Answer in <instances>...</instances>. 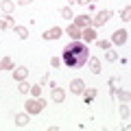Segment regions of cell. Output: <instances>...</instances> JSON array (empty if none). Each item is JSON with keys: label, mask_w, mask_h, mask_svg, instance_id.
<instances>
[{"label": "cell", "mask_w": 131, "mask_h": 131, "mask_svg": "<svg viewBox=\"0 0 131 131\" xmlns=\"http://www.w3.org/2000/svg\"><path fill=\"white\" fill-rule=\"evenodd\" d=\"M114 94H116V96L120 98L122 103H129V92H127V90H122V88L118 90V88H116V90H114Z\"/></svg>", "instance_id": "12"}, {"label": "cell", "mask_w": 131, "mask_h": 131, "mask_svg": "<svg viewBox=\"0 0 131 131\" xmlns=\"http://www.w3.org/2000/svg\"><path fill=\"white\" fill-rule=\"evenodd\" d=\"M0 70H2V68H0Z\"/></svg>", "instance_id": "30"}, {"label": "cell", "mask_w": 131, "mask_h": 131, "mask_svg": "<svg viewBox=\"0 0 131 131\" xmlns=\"http://www.w3.org/2000/svg\"><path fill=\"white\" fill-rule=\"evenodd\" d=\"M90 61V70L94 72V74H98V72H101V61L98 59H88Z\"/></svg>", "instance_id": "17"}, {"label": "cell", "mask_w": 131, "mask_h": 131, "mask_svg": "<svg viewBox=\"0 0 131 131\" xmlns=\"http://www.w3.org/2000/svg\"><path fill=\"white\" fill-rule=\"evenodd\" d=\"M0 68H5V70H13L15 66H13V59L11 57H5V59L0 61Z\"/></svg>", "instance_id": "16"}, {"label": "cell", "mask_w": 131, "mask_h": 131, "mask_svg": "<svg viewBox=\"0 0 131 131\" xmlns=\"http://www.w3.org/2000/svg\"><path fill=\"white\" fill-rule=\"evenodd\" d=\"M15 125H18V127L28 125V114H18V116H15Z\"/></svg>", "instance_id": "15"}, {"label": "cell", "mask_w": 131, "mask_h": 131, "mask_svg": "<svg viewBox=\"0 0 131 131\" xmlns=\"http://www.w3.org/2000/svg\"><path fill=\"white\" fill-rule=\"evenodd\" d=\"M81 37H83V39H85V42H94V39H96V33H94V31H92V28H90V26H88V28H85V31H83V33H81Z\"/></svg>", "instance_id": "11"}, {"label": "cell", "mask_w": 131, "mask_h": 131, "mask_svg": "<svg viewBox=\"0 0 131 131\" xmlns=\"http://www.w3.org/2000/svg\"><path fill=\"white\" fill-rule=\"evenodd\" d=\"M127 37H129V33H127V31H122V28H120V31H116V33H114L112 42L120 46V44H125V42H127Z\"/></svg>", "instance_id": "5"}, {"label": "cell", "mask_w": 131, "mask_h": 131, "mask_svg": "<svg viewBox=\"0 0 131 131\" xmlns=\"http://www.w3.org/2000/svg\"><path fill=\"white\" fill-rule=\"evenodd\" d=\"M44 101L42 98H31V101H26V103H24V107H26V114H39L44 109Z\"/></svg>", "instance_id": "2"}, {"label": "cell", "mask_w": 131, "mask_h": 131, "mask_svg": "<svg viewBox=\"0 0 131 131\" xmlns=\"http://www.w3.org/2000/svg\"><path fill=\"white\" fill-rule=\"evenodd\" d=\"M13 9H15V2H11V0H2V11H5V13H11Z\"/></svg>", "instance_id": "19"}, {"label": "cell", "mask_w": 131, "mask_h": 131, "mask_svg": "<svg viewBox=\"0 0 131 131\" xmlns=\"http://www.w3.org/2000/svg\"><path fill=\"white\" fill-rule=\"evenodd\" d=\"M59 13H61V18H66V20H70V18H74V15H72V9H70V7H63V9H61Z\"/></svg>", "instance_id": "21"}, {"label": "cell", "mask_w": 131, "mask_h": 131, "mask_svg": "<svg viewBox=\"0 0 131 131\" xmlns=\"http://www.w3.org/2000/svg\"><path fill=\"white\" fill-rule=\"evenodd\" d=\"M98 46L103 48V50H109V46H112V42H109V39H98Z\"/></svg>", "instance_id": "23"}, {"label": "cell", "mask_w": 131, "mask_h": 131, "mask_svg": "<svg viewBox=\"0 0 131 131\" xmlns=\"http://www.w3.org/2000/svg\"><path fill=\"white\" fill-rule=\"evenodd\" d=\"M79 5H88V2H94V0H77Z\"/></svg>", "instance_id": "29"}, {"label": "cell", "mask_w": 131, "mask_h": 131, "mask_svg": "<svg viewBox=\"0 0 131 131\" xmlns=\"http://www.w3.org/2000/svg\"><path fill=\"white\" fill-rule=\"evenodd\" d=\"M26 74H28V70L24 68V66L13 68V79H15V81H24V79H26Z\"/></svg>", "instance_id": "8"}, {"label": "cell", "mask_w": 131, "mask_h": 131, "mask_svg": "<svg viewBox=\"0 0 131 131\" xmlns=\"http://www.w3.org/2000/svg\"><path fill=\"white\" fill-rule=\"evenodd\" d=\"M42 37L44 39H57V37H61V28L59 26H52V28H48V31H44Z\"/></svg>", "instance_id": "6"}, {"label": "cell", "mask_w": 131, "mask_h": 131, "mask_svg": "<svg viewBox=\"0 0 131 131\" xmlns=\"http://www.w3.org/2000/svg\"><path fill=\"white\" fill-rule=\"evenodd\" d=\"M13 31L18 33V37H20V39H26V37H28V31H26L24 26H18V24H15V26H13Z\"/></svg>", "instance_id": "18"}, {"label": "cell", "mask_w": 131, "mask_h": 131, "mask_svg": "<svg viewBox=\"0 0 131 131\" xmlns=\"http://www.w3.org/2000/svg\"><path fill=\"white\" fill-rule=\"evenodd\" d=\"M105 59H107V61H116V59H118V55H116V52H112V50H109L107 55H105Z\"/></svg>", "instance_id": "27"}, {"label": "cell", "mask_w": 131, "mask_h": 131, "mask_svg": "<svg viewBox=\"0 0 131 131\" xmlns=\"http://www.w3.org/2000/svg\"><path fill=\"white\" fill-rule=\"evenodd\" d=\"M112 15H114V13H112L109 9H105V11H98V13H96V18L92 20V24H94V26H103V24L107 22V20L112 18Z\"/></svg>", "instance_id": "3"}, {"label": "cell", "mask_w": 131, "mask_h": 131, "mask_svg": "<svg viewBox=\"0 0 131 131\" xmlns=\"http://www.w3.org/2000/svg\"><path fill=\"white\" fill-rule=\"evenodd\" d=\"M9 26H11V28L15 26V24H13V20H11L9 15H5V18H0V31H2V28H9Z\"/></svg>", "instance_id": "14"}, {"label": "cell", "mask_w": 131, "mask_h": 131, "mask_svg": "<svg viewBox=\"0 0 131 131\" xmlns=\"http://www.w3.org/2000/svg\"><path fill=\"white\" fill-rule=\"evenodd\" d=\"M90 59V48L81 42H72L63 48L61 55V63H66L68 68H83Z\"/></svg>", "instance_id": "1"}, {"label": "cell", "mask_w": 131, "mask_h": 131, "mask_svg": "<svg viewBox=\"0 0 131 131\" xmlns=\"http://www.w3.org/2000/svg\"><path fill=\"white\" fill-rule=\"evenodd\" d=\"M63 98H66V92L61 88H52V101H55V103H63Z\"/></svg>", "instance_id": "9"}, {"label": "cell", "mask_w": 131, "mask_h": 131, "mask_svg": "<svg viewBox=\"0 0 131 131\" xmlns=\"http://www.w3.org/2000/svg\"><path fill=\"white\" fill-rule=\"evenodd\" d=\"M83 90H85V83H83L81 79H74V81L70 83V92H72V94H83Z\"/></svg>", "instance_id": "7"}, {"label": "cell", "mask_w": 131, "mask_h": 131, "mask_svg": "<svg viewBox=\"0 0 131 131\" xmlns=\"http://www.w3.org/2000/svg\"><path fill=\"white\" fill-rule=\"evenodd\" d=\"M50 66H52V68H59V66H61V59H59V57H52V59H50Z\"/></svg>", "instance_id": "26"}, {"label": "cell", "mask_w": 131, "mask_h": 131, "mask_svg": "<svg viewBox=\"0 0 131 131\" xmlns=\"http://www.w3.org/2000/svg\"><path fill=\"white\" fill-rule=\"evenodd\" d=\"M31 2H35V0H18V5H31Z\"/></svg>", "instance_id": "28"}, {"label": "cell", "mask_w": 131, "mask_h": 131, "mask_svg": "<svg viewBox=\"0 0 131 131\" xmlns=\"http://www.w3.org/2000/svg\"><path fill=\"white\" fill-rule=\"evenodd\" d=\"M18 90H20V92H22V94H26L28 90H31V85H28V83H24V81H20V85H18Z\"/></svg>", "instance_id": "24"}, {"label": "cell", "mask_w": 131, "mask_h": 131, "mask_svg": "<svg viewBox=\"0 0 131 131\" xmlns=\"http://www.w3.org/2000/svg\"><path fill=\"white\" fill-rule=\"evenodd\" d=\"M127 105H129V103H122L120 105V118H122V120L129 118V107H127Z\"/></svg>", "instance_id": "20"}, {"label": "cell", "mask_w": 131, "mask_h": 131, "mask_svg": "<svg viewBox=\"0 0 131 131\" xmlns=\"http://www.w3.org/2000/svg\"><path fill=\"white\" fill-rule=\"evenodd\" d=\"M68 35H70V39L79 42V39H81V28H77L74 24H70V26H68Z\"/></svg>", "instance_id": "10"}, {"label": "cell", "mask_w": 131, "mask_h": 131, "mask_svg": "<svg viewBox=\"0 0 131 131\" xmlns=\"http://www.w3.org/2000/svg\"><path fill=\"white\" fill-rule=\"evenodd\" d=\"M94 96H96V90H94V88H90V90H83V98H85V103H92V101H94Z\"/></svg>", "instance_id": "13"}, {"label": "cell", "mask_w": 131, "mask_h": 131, "mask_svg": "<svg viewBox=\"0 0 131 131\" xmlns=\"http://www.w3.org/2000/svg\"><path fill=\"white\" fill-rule=\"evenodd\" d=\"M90 24H92V18H88V15H77L74 18V26L77 28H88Z\"/></svg>", "instance_id": "4"}, {"label": "cell", "mask_w": 131, "mask_h": 131, "mask_svg": "<svg viewBox=\"0 0 131 131\" xmlns=\"http://www.w3.org/2000/svg\"><path fill=\"white\" fill-rule=\"evenodd\" d=\"M28 92L33 94V98H39V94H42V88H39V85H31V90H28Z\"/></svg>", "instance_id": "22"}, {"label": "cell", "mask_w": 131, "mask_h": 131, "mask_svg": "<svg viewBox=\"0 0 131 131\" xmlns=\"http://www.w3.org/2000/svg\"><path fill=\"white\" fill-rule=\"evenodd\" d=\"M120 15H122V20H125V22H129V20H131V18H129V15H131V7H125V11H122Z\"/></svg>", "instance_id": "25"}]
</instances>
